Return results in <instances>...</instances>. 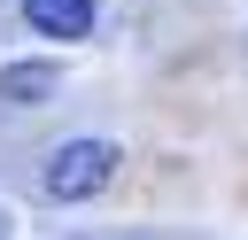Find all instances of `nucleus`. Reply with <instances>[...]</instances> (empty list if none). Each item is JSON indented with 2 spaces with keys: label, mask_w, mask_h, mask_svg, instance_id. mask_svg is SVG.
<instances>
[{
  "label": "nucleus",
  "mask_w": 248,
  "mask_h": 240,
  "mask_svg": "<svg viewBox=\"0 0 248 240\" xmlns=\"http://www.w3.org/2000/svg\"><path fill=\"white\" fill-rule=\"evenodd\" d=\"M116 170H124V147H116V139H62V147H46V163H39V194H46L54 209H78V201L108 194Z\"/></svg>",
  "instance_id": "f257e3e1"
},
{
  "label": "nucleus",
  "mask_w": 248,
  "mask_h": 240,
  "mask_svg": "<svg viewBox=\"0 0 248 240\" xmlns=\"http://www.w3.org/2000/svg\"><path fill=\"white\" fill-rule=\"evenodd\" d=\"M93 0H23V23L39 31V39H54V46H78L85 31H93Z\"/></svg>",
  "instance_id": "f03ea898"
},
{
  "label": "nucleus",
  "mask_w": 248,
  "mask_h": 240,
  "mask_svg": "<svg viewBox=\"0 0 248 240\" xmlns=\"http://www.w3.org/2000/svg\"><path fill=\"white\" fill-rule=\"evenodd\" d=\"M0 232H8V217H0Z\"/></svg>",
  "instance_id": "20e7f679"
},
{
  "label": "nucleus",
  "mask_w": 248,
  "mask_h": 240,
  "mask_svg": "<svg viewBox=\"0 0 248 240\" xmlns=\"http://www.w3.org/2000/svg\"><path fill=\"white\" fill-rule=\"evenodd\" d=\"M54 85H62V70H54V62H8V70H0V101H8V108L46 101Z\"/></svg>",
  "instance_id": "7ed1b4c3"
}]
</instances>
